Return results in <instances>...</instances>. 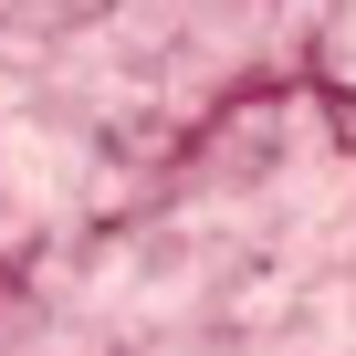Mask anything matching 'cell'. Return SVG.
<instances>
[{"mask_svg":"<svg viewBox=\"0 0 356 356\" xmlns=\"http://www.w3.org/2000/svg\"><path fill=\"white\" fill-rule=\"evenodd\" d=\"M0 178H22V210H63L84 189V168H74V136H42V126H0Z\"/></svg>","mask_w":356,"mask_h":356,"instance_id":"6da1fadb","label":"cell"}]
</instances>
